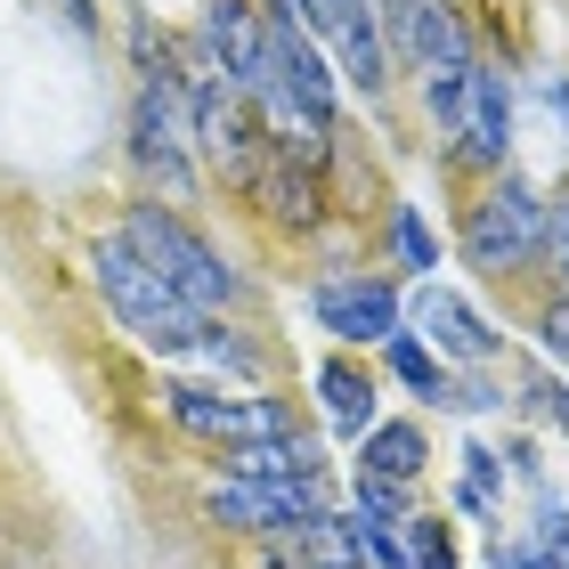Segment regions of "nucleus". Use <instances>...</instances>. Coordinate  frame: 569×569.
Masks as SVG:
<instances>
[{"label": "nucleus", "mask_w": 569, "mask_h": 569, "mask_svg": "<svg viewBox=\"0 0 569 569\" xmlns=\"http://www.w3.org/2000/svg\"><path fill=\"white\" fill-rule=\"evenodd\" d=\"M90 269H98V293H107V309H114V318L139 333L147 350H163V358H212L220 326L203 318V309H188V301H179L171 284L154 277V269H147V261H139V252L122 244V237H107V244H98V252H90Z\"/></svg>", "instance_id": "nucleus-1"}, {"label": "nucleus", "mask_w": 569, "mask_h": 569, "mask_svg": "<svg viewBox=\"0 0 569 569\" xmlns=\"http://www.w3.org/2000/svg\"><path fill=\"white\" fill-rule=\"evenodd\" d=\"M122 244H131L139 261H147L154 277H163L188 309H203V318H212V309H220L228 293H237V269H228V261H220V252L203 244L179 212H163V203H139V212L122 220Z\"/></svg>", "instance_id": "nucleus-2"}, {"label": "nucleus", "mask_w": 569, "mask_h": 569, "mask_svg": "<svg viewBox=\"0 0 569 569\" xmlns=\"http://www.w3.org/2000/svg\"><path fill=\"white\" fill-rule=\"evenodd\" d=\"M537 244H546V196L521 188V179H505V188L472 212V228H463V252H472V269H488V277L529 269Z\"/></svg>", "instance_id": "nucleus-3"}, {"label": "nucleus", "mask_w": 569, "mask_h": 569, "mask_svg": "<svg viewBox=\"0 0 569 569\" xmlns=\"http://www.w3.org/2000/svg\"><path fill=\"white\" fill-rule=\"evenodd\" d=\"M171 423L196 439H220L228 456L261 448V439H293V416L277 399H237V391H203V382H171Z\"/></svg>", "instance_id": "nucleus-4"}, {"label": "nucleus", "mask_w": 569, "mask_h": 569, "mask_svg": "<svg viewBox=\"0 0 569 569\" xmlns=\"http://www.w3.org/2000/svg\"><path fill=\"white\" fill-rule=\"evenodd\" d=\"M203 49H212V73L237 98H269V24L244 0H212L203 9Z\"/></svg>", "instance_id": "nucleus-5"}, {"label": "nucleus", "mask_w": 569, "mask_h": 569, "mask_svg": "<svg viewBox=\"0 0 569 569\" xmlns=\"http://www.w3.org/2000/svg\"><path fill=\"white\" fill-rule=\"evenodd\" d=\"M309 309H318V326L333 333V342H391L399 318H407V301L382 277H326Z\"/></svg>", "instance_id": "nucleus-6"}, {"label": "nucleus", "mask_w": 569, "mask_h": 569, "mask_svg": "<svg viewBox=\"0 0 569 569\" xmlns=\"http://www.w3.org/2000/svg\"><path fill=\"white\" fill-rule=\"evenodd\" d=\"M131 154L154 179H171V188H188V179H196V163H188V98H179V82H147L139 90Z\"/></svg>", "instance_id": "nucleus-7"}, {"label": "nucleus", "mask_w": 569, "mask_h": 569, "mask_svg": "<svg viewBox=\"0 0 569 569\" xmlns=\"http://www.w3.org/2000/svg\"><path fill=\"white\" fill-rule=\"evenodd\" d=\"M407 318H416L423 333H431V350H448V358H463V367H480V358H497V326L480 318L463 293H448V284H416V301H407Z\"/></svg>", "instance_id": "nucleus-8"}, {"label": "nucleus", "mask_w": 569, "mask_h": 569, "mask_svg": "<svg viewBox=\"0 0 569 569\" xmlns=\"http://www.w3.org/2000/svg\"><path fill=\"white\" fill-rule=\"evenodd\" d=\"M448 139L472 154V163H497V154L512 147V98H505V73L472 66V82H463V114H456Z\"/></svg>", "instance_id": "nucleus-9"}, {"label": "nucleus", "mask_w": 569, "mask_h": 569, "mask_svg": "<svg viewBox=\"0 0 569 569\" xmlns=\"http://www.w3.org/2000/svg\"><path fill=\"white\" fill-rule=\"evenodd\" d=\"M318 399H326V423L342 439H367L375 431V382L358 367H342V358H326V367H318Z\"/></svg>", "instance_id": "nucleus-10"}, {"label": "nucleus", "mask_w": 569, "mask_h": 569, "mask_svg": "<svg viewBox=\"0 0 569 569\" xmlns=\"http://www.w3.org/2000/svg\"><path fill=\"white\" fill-rule=\"evenodd\" d=\"M358 463H367V480L407 488V480L423 472V431L416 423H375L367 439H358Z\"/></svg>", "instance_id": "nucleus-11"}, {"label": "nucleus", "mask_w": 569, "mask_h": 569, "mask_svg": "<svg viewBox=\"0 0 569 569\" xmlns=\"http://www.w3.org/2000/svg\"><path fill=\"white\" fill-rule=\"evenodd\" d=\"M333 41H342V73H350V82L358 90H382V33H375V17H350Z\"/></svg>", "instance_id": "nucleus-12"}, {"label": "nucleus", "mask_w": 569, "mask_h": 569, "mask_svg": "<svg viewBox=\"0 0 569 569\" xmlns=\"http://www.w3.org/2000/svg\"><path fill=\"white\" fill-rule=\"evenodd\" d=\"M391 367H399V382H416L423 399H448V367L423 350V342H407V333H391Z\"/></svg>", "instance_id": "nucleus-13"}, {"label": "nucleus", "mask_w": 569, "mask_h": 569, "mask_svg": "<svg viewBox=\"0 0 569 569\" xmlns=\"http://www.w3.org/2000/svg\"><path fill=\"white\" fill-rule=\"evenodd\" d=\"M407 569H456L448 521H407Z\"/></svg>", "instance_id": "nucleus-14"}, {"label": "nucleus", "mask_w": 569, "mask_h": 569, "mask_svg": "<svg viewBox=\"0 0 569 569\" xmlns=\"http://www.w3.org/2000/svg\"><path fill=\"white\" fill-rule=\"evenodd\" d=\"M497 488H505L497 456H488V448H463V505H472V512H488V505H497Z\"/></svg>", "instance_id": "nucleus-15"}, {"label": "nucleus", "mask_w": 569, "mask_h": 569, "mask_svg": "<svg viewBox=\"0 0 569 569\" xmlns=\"http://www.w3.org/2000/svg\"><path fill=\"white\" fill-rule=\"evenodd\" d=\"M537 261H553V277L569 284V196L546 203V244H537Z\"/></svg>", "instance_id": "nucleus-16"}, {"label": "nucleus", "mask_w": 569, "mask_h": 569, "mask_svg": "<svg viewBox=\"0 0 569 569\" xmlns=\"http://www.w3.org/2000/svg\"><path fill=\"white\" fill-rule=\"evenodd\" d=\"M358 521L391 529V521H399V488H391V480H367V472H358Z\"/></svg>", "instance_id": "nucleus-17"}, {"label": "nucleus", "mask_w": 569, "mask_h": 569, "mask_svg": "<svg viewBox=\"0 0 569 569\" xmlns=\"http://www.w3.org/2000/svg\"><path fill=\"white\" fill-rule=\"evenodd\" d=\"M399 252H407V261H416V269H431V261H439V244H431V228H423L416 212H407V220H399Z\"/></svg>", "instance_id": "nucleus-18"}, {"label": "nucleus", "mask_w": 569, "mask_h": 569, "mask_svg": "<svg viewBox=\"0 0 569 569\" xmlns=\"http://www.w3.org/2000/svg\"><path fill=\"white\" fill-rule=\"evenodd\" d=\"M546 350L569 367V301H553V309H546Z\"/></svg>", "instance_id": "nucleus-19"}, {"label": "nucleus", "mask_w": 569, "mask_h": 569, "mask_svg": "<svg viewBox=\"0 0 569 569\" xmlns=\"http://www.w3.org/2000/svg\"><path fill=\"white\" fill-rule=\"evenodd\" d=\"M537 399H546V407H553V416L569 423V391H537Z\"/></svg>", "instance_id": "nucleus-20"}]
</instances>
